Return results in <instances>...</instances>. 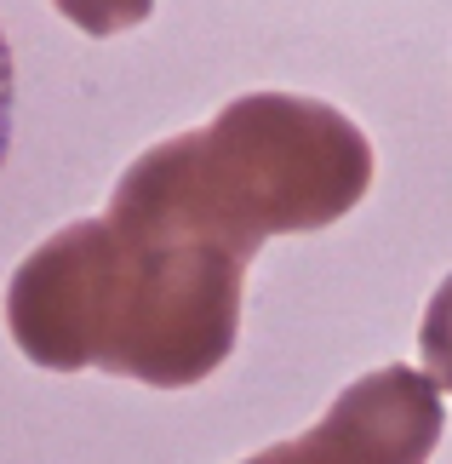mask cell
I'll list each match as a JSON object with an SVG mask.
<instances>
[{
  "instance_id": "cell-1",
  "label": "cell",
  "mask_w": 452,
  "mask_h": 464,
  "mask_svg": "<svg viewBox=\"0 0 452 464\" xmlns=\"http://www.w3.org/2000/svg\"><path fill=\"white\" fill-rule=\"evenodd\" d=\"M246 264L207 241L81 218L12 270V344L46 372L103 367L155 390L212 379L241 338Z\"/></svg>"
},
{
  "instance_id": "cell-2",
  "label": "cell",
  "mask_w": 452,
  "mask_h": 464,
  "mask_svg": "<svg viewBox=\"0 0 452 464\" xmlns=\"http://www.w3.org/2000/svg\"><path fill=\"white\" fill-rule=\"evenodd\" d=\"M372 189V144L343 110L293 92H252L218 121L143 150L103 218L120 229L207 241L252 258L275 236L327 229Z\"/></svg>"
},
{
  "instance_id": "cell-3",
  "label": "cell",
  "mask_w": 452,
  "mask_h": 464,
  "mask_svg": "<svg viewBox=\"0 0 452 464\" xmlns=\"http://www.w3.org/2000/svg\"><path fill=\"white\" fill-rule=\"evenodd\" d=\"M441 441V390L429 372L378 367L293 441L252 453L246 464H429Z\"/></svg>"
},
{
  "instance_id": "cell-4",
  "label": "cell",
  "mask_w": 452,
  "mask_h": 464,
  "mask_svg": "<svg viewBox=\"0 0 452 464\" xmlns=\"http://www.w3.org/2000/svg\"><path fill=\"white\" fill-rule=\"evenodd\" d=\"M418 355L436 390H452V276L429 293L424 321H418Z\"/></svg>"
},
{
  "instance_id": "cell-5",
  "label": "cell",
  "mask_w": 452,
  "mask_h": 464,
  "mask_svg": "<svg viewBox=\"0 0 452 464\" xmlns=\"http://www.w3.org/2000/svg\"><path fill=\"white\" fill-rule=\"evenodd\" d=\"M69 24H75L81 34H126V29H138L143 17L155 12V0H52Z\"/></svg>"
},
{
  "instance_id": "cell-6",
  "label": "cell",
  "mask_w": 452,
  "mask_h": 464,
  "mask_svg": "<svg viewBox=\"0 0 452 464\" xmlns=\"http://www.w3.org/2000/svg\"><path fill=\"white\" fill-rule=\"evenodd\" d=\"M6 150H12V46L0 29V167H6Z\"/></svg>"
}]
</instances>
